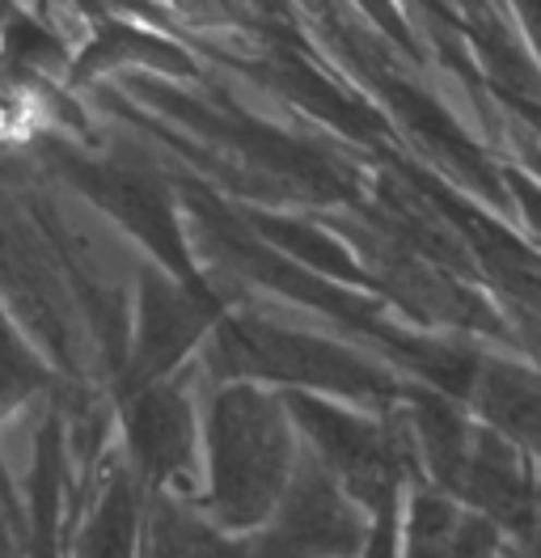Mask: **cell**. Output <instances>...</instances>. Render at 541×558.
<instances>
[{"label": "cell", "instance_id": "1", "mask_svg": "<svg viewBox=\"0 0 541 558\" xmlns=\"http://www.w3.org/2000/svg\"><path fill=\"white\" fill-rule=\"evenodd\" d=\"M212 495L207 512L225 533H250L270 517L297 470V440L284 407L254 385H233L212 407Z\"/></svg>", "mask_w": 541, "mask_h": 558}, {"label": "cell", "instance_id": "2", "mask_svg": "<svg viewBox=\"0 0 541 558\" xmlns=\"http://www.w3.org/2000/svg\"><path fill=\"white\" fill-rule=\"evenodd\" d=\"M372 517L335 478L304 457L270 517L237 542V558H360Z\"/></svg>", "mask_w": 541, "mask_h": 558}, {"label": "cell", "instance_id": "3", "mask_svg": "<svg viewBox=\"0 0 541 558\" xmlns=\"http://www.w3.org/2000/svg\"><path fill=\"white\" fill-rule=\"evenodd\" d=\"M288 411L301 423L313 445V461L347 490L351 504H360L369 517L381 508L402 504L406 487V449L402 436L376 427L372 418L342 411L335 402H322L313 393H288Z\"/></svg>", "mask_w": 541, "mask_h": 558}, {"label": "cell", "instance_id": "4", "mask_svg": "<svg viewBox=\"0 0 541 558\" xmlns=\"http://www.w3.org/2000/svg\"><path fill=\"white\" fill-rule=\"evenodd\" d=\"M220 355H229L233 373L241 377H275L288 385H313V389H338L351 398H389L394 385L385 373H376L360 355L304 339V335H284L267 326H229Z\"/></svg>", "mask_w": 541, "mask_h": 558}, {"label": "cell", "instance_id": "5", "mask_svg": "<svg viewBox=\"0 0 541 558\" xmlns=\"http://www.w3.org/2000/svg\"><path fill=\"white\" fill-rule=\"evenodd\" d=\"M478 407L500 427L507 445L541 457V385L525 381L507 368H491L478 381Z\"/></svg>", "mask_w": 541, "mask_h": 558}]
</instances>
